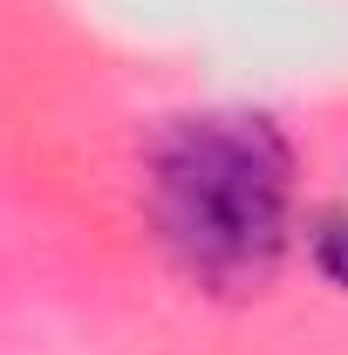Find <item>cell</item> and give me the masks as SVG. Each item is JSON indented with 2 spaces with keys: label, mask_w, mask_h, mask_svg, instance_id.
<instances>
[{
  "label": "cell",
  "mask_w": 348,
  "mask_h": 355,
  "mask_svg": "<svg viewBox=\"0 0 348 355\" xmlns=\"http://www.w3.org/2000/svg\"><path fill=\"white\" fill-rule=\"evenodd\" d=\"M301 164L266 110H191L143 150V225L205 294H260L294 246Z\"/></svg>",
  "instance_id": "obj_1"
},
{
  "label": "cell",
  "mask_w": 348,
  "mask_h": 355,
  "mask_svg": "<svg viewBox=\"0 0 348 355\" xmlns=\"http://www.w3.org/2000/svg\"><path fill=\"white\" fill-rule=\"evenodd\" d=\"M301 246H307V260H314V273L348 294V205L307 212V219H301Z\"/></svg>",
  "instance_id": "obj_2"
}]
</instances>
